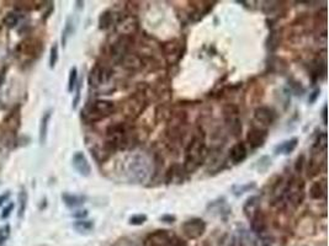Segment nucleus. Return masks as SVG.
<instances>
[{"label":"nucleus","mask_w":329,"mask_h":246,"mask_svg":"<svg viewBox=\"0 0 329 246\" xmlns=\"http://www.w3.org/2000/svg\"><path fill=\"white\" fill-rule=\"evenodd\" d=\"M206 157L207 148L204 139H201V138H195L190 143L189 148L186 149V154H185V172H194L197 167H200L204 164Z\"/></svg>","instance_id":"obj_1"},{"label":"nucleus","mask_w":329,"mask_h":246,"mask_svg":"<svg viewBox=\"0 0 329 246\" xmlns=\"http://www.w3.org/2000/svg\"><path fill=\"white\" fill-rule=\"evenodd\" d=\"M127 175L131 181L143 182L150 175V164L145 157L133 155L127 160Z\"/></svg>","instance_id":"obj_2"},{"label":"nucleus","mask_w":329,"mask_h":246,"mask_svg":"<svg viewBox=\"0 0 329 246\" xmlns=\"http://www.w3.org/2000/svg\"><path fill=\"white\" fill-rule=\"evenodd\" d=\"M115 111V104L107 100H96L85 109L84 114L90 121H100Z\"/></svg>","instance_id":"obj_3"},{"label":"nucleus","mask_w":329,"mask_h":246,"mask_svg":"<svg viewBox=\"0 0 329 246\" xmlns=\"http://www.w3.org/2000/svg\"><path fill=\"white\" fill-rule=\"evenodd\" d=\"M282 197L294 207L299 206L304 199V182L299 179L291 180V182L282 189Z\"/></svg>","instance_id":"obj_4"},{"label":"nucleus","mask_w":329,"mask_h":246,"mask_svg":"<svg viewBox=\"0 0 329 246\" xmlns=\"http://www.w3.org/2000/svg\"><path fill=\"white\" fill-rule=\"evenodd\" d=\"M184 235L189 239H199L206 230V223L201 218H192L184 221L181 225Z\"/></svg>","instance_id":"obj_5"},{"label":"nucleus","mask_w":329,"mask_h":246,"mask_svg":"<svg viewBox=\"0 0 329 246\" xmlns=\"http://www.w3.org/2000/svg\"><path fill=\"white\" fill-rule=\"evenodd\" d=\"M173 239L174 236L170 235L168 230H157L145 239L143 246H170Z\"/></svg>","instance_id":"obj_6"},{"label":"nucleus","mask_w":329,"mask_h":246,"mask_svg":"<svg viewBox=\"0 0 329 246\" xmlns=\"http://www.w3.org/2000/svg\"><path fill=\"white\" fill-rule=\"evenodd\" d=\"M275 118H276V113H275L274 109L268 106L258 107L254 112V119L262 126V128L271 126Z\"/></svg>","instance_id":"obj_7"},{"label":"nucleus","mask_w":329,"mask_h":246,"mask_svg":"<svg viewBox=\"0 0 329 246\" xmlns=\"http://www.w3.org/2000/svg\"><path fill=\"white\" fill-rule=\"evenodd\" d=\"M116 30L122 36H131L137 31L138 21L135 16H125L115 23Z\"/></svg>","instance_id":"obj_8"},{"label":"nucleus","mask_w":329,"mask_h":246,"mask_svg":"<svg viewBox=\"0 0 329 246\" xmlns=\"http://www.w3.org/2000/svg\"><path fill=\"white\" fill-rule=\"evenodd\" d=\"M72 165L80 176L88 177L91 174V167H90V164L88 162L87 157L84 155V153L75 152L72 158Z\"/></svg>","instance_id":"obj_9"},{"label":"nucleus","mask_w":329,"mask_h":246,"mask_svg":"<svg viewBox=\"0 0 329 246\" xmlns=\"http://www.w3.org/2000/svg\"><path fill=\"white\" fill-rule=\"evenodd\" d=\"M207 211H209V213L217 214V216L221 217V218H226V217H228L231 214L232 208H231L230 204L227 203V201L222 197V198L214 199V201L209 202V206H207Z\"/></svg>","instance_id":"obj_10"},{"label":"nucleus","mask_w":329,"mask_h":246,"mask_svg":"<svg viewBox=\"0 0 329 246\" xmlns=\"http://www.w3.org/2000/svg\"><path fill=\"white\" fill-rule=\"evenodd\" d=\"M267 131L264 128H253L248 132L247 136V143L250 145L252 149H258V148L263 147L267 140Z\"/></svg>","instance_id":"obj_11"},{"label":"nucleus","mask_w":329,"mask_h":246,"mask_svg":"<svg viewBox=\"0 0 329 246\" xmlns=\"http://www.w3.org/2000/svg\"><path fill=\"white\" fill-rule=\"evenodd\" d=\"M128 43H130V40H128L127 36H122L120 40L116 41V42L113 45V48H111V55H113L116 60H122L123 57H125L128 52Z\"/></svg>","instance_id":"obj_12"},{"label":"nucleus","mask_w":329,"mask_h":246,"mask_svg":"<svg viewBox=\"0 0 329 246\" xmlns=\"http://www.w3.org/2000/svg\"><path fill=\"white\" fill-rule=\"evenodd\" d=\"M260 198L258 196H252L245 201L244 206H243V212L247 216L249 220H252L254 217H257L260 213Z\"/></svg>","instance_id":"obj_13"},{"label":"nucleus","mask_w":329,"mask_h":246,"mask_svg":"<svg viewBox=\"0 0 329 246\" xmlns=\"http://www.w3.org/2000/svg\"><path fill=\"white\" fill-rule=\"evenodd\" d=\"M247 147H245L244 143H237V144L233 145L230 150V159L233 164H240V163L244 162L247 159Z\"/></svg>","instance_id":"obj_14"},{"label":"nucleus","mask_w":329,"mask_h":246,"mask_svg":"<svg viewBox=\"0 0 329 246\" xmlns=\"http://www.w3.org/2000/svg\"><path fill=\"white\" fill-rule=\"evenodd\" d=\"M52 118V109H47L41 117L40 122V133H38V140H40L41 145H45L47 142L48 136V127H50V122Z\"/></svg>","instance_id":"obj_15"},{"label":"nucleus","mask_w":329,"mask_h":246,"mask_svg":"<svg viewBox=\"0 0 329 246\" xmlns=\"http://www.w3.org/2000/svg\"><path fill=\"white\" fill-rule=\"evenodd\" d=\"M297 144H299V139L297 138H291V139H287L281 142L280 144H277L275 147L274 153L276 155H289L296 149Z\"/></svg>","instance_id":"obj_16"},{"label":"nucleus","mask_w":329,"mask_h":246,"mask_svg":"<svg viewBox=\"0 0 329 246\" xmlns=\"http://www.w3.org/2000/svg\"><path fill=\"white\" fill-rule=\"evenodd\" d=\"M89 85L91 87H97L104 82L105 80V70L99 64L95 65L89 73Z\"/></svg>","instance_id":"obj_17"},{"label":"nucleus","mask_w":329,"mask_h":246,"mask_svg":"<svg viewBox=\"0 0 329 246\" xmlns=\"http://www.w3.org/2000/svg\"><path fill=\"white\" fill-rule=\"evenodd\" d=\"M164 53L165 57L168 58L170 63H174L179 60L180 53H181V48H180V43L174 41V42H169L164 46Z\"/></svg>","instance_id":"obj_18"},{"label":"nucleus","mask_w":329,"mask_h":246,"mask_svg":"<svg viewBox=\"0 0 329 246\" xmlns=\"http://www.w3.org/2000/svg\"><path fill=\"white\" fill-rule=\"evenodd\" d=\"M184 167L179 164H174L167 174L168 184H180L184 180Z\"/></svg>","instance_id":"obj_19"},{"label":"nucleus","mask_w":329,"mask_h":246,"mask_svg":"<svg viewBox=\"0 0 329 246\" xmlns=\"http://www.w3.org/2000/svg\"><path fill=\"white\" fill-rule=\"evenodd\" d=\"M62 201L64 202L68 208H77V207L83 206L87 201V197L80 196V194H72V193H62Z\"/></svg>","instance_id":"obj_20"},{"label":"nucleus","mask_w":329,"mask_h":246,"mask_svg":"<svg viewBox=\"0 0 329 246\" xmlns=\"http://www.w3.org/2000/svg\"><path fill=\"white\" fill-rule=\"evenodd\" d=\"M326 191H327L326 180H323V181H317L312 185L311 190H309V196H311L313 199H321L322 197L326 194Z\"/></svg>","instance_id":"obj_21"},{"label":"nucleus","mask_w":329,"mask_h":246,"mask_svg":"<svg viewBox=\"0 0 329 246\" xmlns=\"http://www.w3.org/2000/svg\"><path fill=\"white\" fill-rule=\"evenodd\" d=\"M73 228L78 231V233H89L94 229V223L91 220H85V219H79L73 223Z\"/></svg>","instance_id":"obj_22"},{"label":"nucleus","mask_w":329,"mask_h":246,"mask_svg":"<svg viewBox=\"0 0 329 246\" xmlns=\"http://www.w3.org/2000/svg\"><path fill=\"white\" fill-rule=\"evenodd\" d=\"M18 198H19L18 217L20 219H23L24 216H25L26 207H28V201H29V196H28V192H26V190H24V189L21 190V192L19 193Z\"/></svg>","instance_id":"obj_23"},{"label":"nucleus","mask_w":329,"mask_h":246,"mask_svg":"<svg viewBox=\"0 0 329 246\" xmlns=\"http://www.w3.org/2000/svg\"><path fill=\"white\" fill-rule=\"evenodd\" d=\"M114 24V15L111 11H105L99 18V27L101 30H107Z\"/></svg>","instance_id":"obj_24"},{"label":"nucleus","mask_w":329,"mask_h":246,"mask_svg":"<svg viewBox=\"0 0 329 246\" xmlns=\"http://www.w3.org/2000/svg\"><path fill=\"white\" fill-rule=\"evenodd\" d=\"M257 187V184L255 182H248V184L244 185H233L232 186V192L236 194V196H242L243 193L245 192H249L252 190H254Z\"/></svg>","instance_id":"obj_25"},{"label":"nucleus","mask_w":329,"mask_h":246,"mask_svg":"<svg viewBox=\"0 0 329 246\" xmlns=\"http://www.w3.org/2000/svg\"><path fill=\"white\" fill-rule=\"evenodd\" d=\"M73 32H74V26H73V21H72V19H68L67 23H65L64 30H63V32H62V45H63V47H65L68 38H69L70 36L73 35Z\"/></svg>","instance_id":"obj_26"},{"label":"nucleus","mask_w":329,"mask_h":246,"mask_svg":"<svg viewBox=\"0 0 329 246\" xmlns=\"http://www.w3.org/2000/svg\"><path fill=\"white\" fill-rule=\"evenodd\" d=\"M19 21H20V16H19V14H16V13H9V14H6V15H5V18H4L3 23H4V25L6 26V27L14 28L16 25H18Z\"/></svg>","instance_id":"obj_27"},{"label":"nucleus","mask_w":329,"mask_h":246,"mask_svg":"<svg viewBox=\"0 0 329 246\" xmlns=\"http://www.w3.org/2000/svg\"><path fill=\"white\" fill-rule=\"evenodd\" d=\"M122 62L126 67L133 68V69H135V68H140V65H141L140 58L135 55H126L125 57H123Z\"/></svg>","instance_id":"obj_28"},{"label":"nucleus","mask_w":329,"mask_h":246,"mask_svg":"<svg viewBox=\"0 0 329 246\" xmlns=\"http://www.w3.org/2000/svg\"><path fill=\"white\" fill-rule=\"evenodd\" d=\"M78 84V69L77 67H73L69 72V78H68V91H74L75 86Z\"/></svg>","instance_id":"obj_29"},{"label":"nucleus","mask_w":329,"mask_h":246,"mask_svg":"<svg viewBox=\"0 0 329 246\" xmlns=\"http://www.w3.org/2000/svg\"><path fill=\"white\" fill-rule=\"evenodd\" d=\"M58 58H60V51H58V45L57 43H55V45L51 47L50 59H48L51 69H55L56 68V64H57V62H58Z\"/></svg>","instance_id":"obj_30"},{"label":"nucleus","mask_w":329,"mask_h":246,"mask_svg":"<svg viewBox=\"0 0 329 246\" xmlns=\"http://www.w3.org/2000/svg\"><path fill=\"white\" fill-rule=\"evenodd\" d=\"M279 42H280L279 32H277V31H272V32L270 33L269 38H268V42H267L268 48H269L270 51L276 50L277 46H279Z\"/></svg>","instance_id":"obj_31"},{"label":"nucleus","mask_w":329,"mask_h":246,"mask_svg":"<svg viewBox=\"0 0 329 246\" xmlns=\"http://www.w3.org/2000/svg\"><path fill=\"white\" fill-rule=\"evenodd\" d=\"M11 234V228L9 224H5V225L0 226V246H3L6 241L9 240Z\"/></svg>","instance_id":"obj_32"},{"label":"nucleus","mask_w":329,"mask_h":246,"mask_svg":"<svg viewBox=\"0 0 329 246\" xmlns=\"http://www.w3.org/2000/svg\"><path fill=\"white\" fill-rule=\"evenodd\" d=\"M148 217L146 216V214H135V216L130 217V219H128V223L131 224V225H135V226H140V225H143V224L147 221Z\"/></svg>","instance_id":"obj_33"},{"label":"nucleus","mask_w":329,"mask_h":246,"mask_svg":"<svg viewBox=\"0 0 329 246\" xmlns=\"http://www.w3.org/2000/svg\"><path fill=\"white\" fill-rule=\"evenodd\" d=\"M270 165H271V160H270V158H269V157H263V158H260V159L257 162L258 171H260V172L267 171V170L269 169Z\"/></svg>","instance_id":"obj_34"},{"label":"nucleus","mask_w":329,"mask_h":246,"mask_svg":"<svg viewBox=\"0 0 329 246\" xmlns=\"http://www.w3.org/2000/svg\"><path fill=\"white\" fill-rule=\"evenodd\" d=\"M14 208H15V204H14L13 202H10V203H9V204H6V206L4 207L3 211L0 212V218L3 219V220L8 219L9 217H10L11 212L14 211Z\"/></svg>","instance_id":"obj_35"},{"label":"nucleus","mask_w":329,"mask_h":246,"mask_svg":"<svg viewBox=\"0 0 329 246\" xmlns=\"http://www.w3.org/2000/svg\"><path fill=\"white\" fill-rule=\"evenodd\" d=\"M88 216V211H85V209H79V211H75L74 213L72 214V217L73 218H77L78 220H79V219H84L85 217Z\"/></svg>","instance_id":"obj_36"},{"label":"nucleus","mask_w":329,"mask_h":246,"mask_svg":"<svg viewBox=\"0 0 329 246\" xmlns=\"http://www.w3.org/2000/svg\"><path fill=\"white\" fill-rule=\"evenodd\" d=\"M80 87H82V85L77 84V94H75V97H74V101H73V109H77L78 104H79L80 101Z\"/></svg>","instance_id":"obj_37"},{"label":"nucleus","mask_w":329,"mask_h":246,"mask_svg":"<svg viewBox=\"0 0 329 246\" xmlns=\"http://www.w3.org/2000/svg\"><path fill=\"white\" fill-rule=\"evenodd\" d=\"M254 246H270L269 239L258 238L257 240L254 241Z\"/></svg>","instance_id":"obj_38"},{"label":"nucleus","mask_w":329,"mask_h":246,"mask_svg":"<svg viewBox=\"0 0 329 246\" xmlns=\"http://www.w3.org/2000/svg\"><path fill=\"white\" fill-rule=\"evenodd\" d=\"M160 220L164 221V223L172 224L177 220V218H175V216H172V214H165V216L160 217Z\"/></svg>","instance_id":"obj_39"},{"label":"nucleus","mask_w":329,"mask_h":246,"mask_svg":"<svg viewBox=\"0 0 329 246\" xmlns=\"http://www.w3.org/2000/svg\"><path fill=\"white\" fill-rule=\"evenodd\" d=\"M6 70H8V68H6V67H4L3 69H0V86H3L4 82H5Z\"/></svg>","instance_id":"obj_40"},{"label":"nucleus","mask_w":329,"mask_h":246,"mask_svg":"<svg viewBox=\"0 0 329 246\" xmlns=\"http://www.w3.org/2000/svg\"><path fill=\"white\" fill-rule=\"evenodd\" d=\"M10 194H11V193H10V192H9V191H6L5 193H3V194H0V207L3 206V204L5 203L6 201H8L9 197H10Z\"/></svg>","instance_id":"obj_41"},{"label":"nucleus","mask_w":329,"mask_h":246,"mask_svg":"<svg viewBox=\"0 0 329 246\" xmlns=\"http://www.w3.org/2000/svg\"><path fill=\"white\" fill-rule=\"evenodd\" d=\"M319 92H321V90L319 89H317V90H314L313 92H312V95H311V97H309L308 99V101H309V104H313L314 101H316V99L317 97H318V95H319Z\"/></svg>","instance_id":"obj_42"},{"label":"nucleus","mask_w":329,"mask_h":246,"mask_svg":"<svg viewBox=\"0 0 329 246\" xmlns=\"http://www.w3.org/2000/svg\"><path fill=\"white\" fill-rule=\"evenodd\" d=\"M303 159H304L303 155H301V157H299V159H297V164H296V171L297 172H299L302 170V164H303Z\"/></svg>","instance_id":"obj_43"},{"label":"nucleus","mask_w":329,"mask_h":246,"mask_svg":"<svg viewBox=\"0 0 329 246\" xmlns=\"http://www.w3.org/2000/svg\"><path fill=\"white\" fill-rule=\"evenodd\" d=\"M170 246H184V244H181V241L179 240V239H177L174 236V239H173L172 244H170Z\"/></svg>","instance_id":"obj_44"},{"label":"nucleus","mask_w":329,"mask_h":246,"mask_svg":"<svg viewBox=\"0 0 329 246\" xmlns=\"http://www.w3.org/2000/svg\"><path fill=\"white\" fill-rule=\"evenodd\" d=\"M322 117H323V123L327 125V105H324L323 112H322Z\"/></svg>","instance_id":"obj_45"}]
</instances>
